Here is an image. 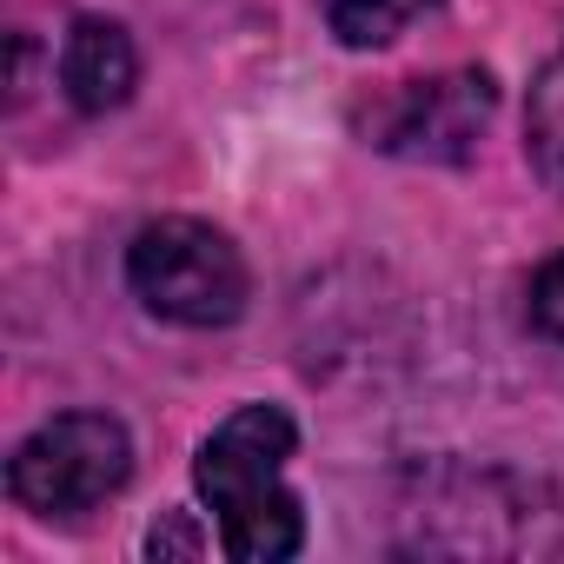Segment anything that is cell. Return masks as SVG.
I'll return each mask as SVG.
<instances>
[{
	"mask_svg": "<svg viewBox=\"0 0 564 564\" xmlns=\"http://www.w3.org/2000/svg\"><path fill=\"white\" fill-rule=\"evenodd\" d=\"M127 286L147 313L213 333L246 313V259L206 219H153L127 246Z\"/></svg>",
	"mask_w": 564,
	"mask_h": 564,
	"instance_id": "7a4b0ae2",
	"label": "cell"
},
{
	"mask_svg": "<svg viewBox=\"0 0 564 564\" xmlns=\"http://www.w3.org/2000/svg\"><path fill=\"white\" fill-rule=\"evenodd\" d=\"M491 113H498V80L485 67H452L432 80H399L392 94H372L359 107V133L379 153L458 166V160H471Z\"/></svg>",
	"mask_w": 564,
	"mask_h": 564,
	"instance_id": "277c9868",
	"label": "cell"
},
{
	"mask_svg": "<svg viewBox=\"0 0 564 564\" xmlns=\"http://www.w3.org/2000/svg\"><path fill=\"white\" fill-rule=\"evenodd\" d=\"M432 0H326V21L339 34V47L352 54H372V47H392Z\"/></svg>",
	"mask_w": 564,
	"mask_h": 564,
	"instance_id": "8992f818",
	"label": "cell"
},
{
	"mask_svg": "<svg viewBox=\"0 0 564 564\" xmlns=\"http://www.w3.org/2000/svg\"><path fill=\"white\" fill-rule=\"evenodd\" d=\"M293 419L279 405H239L193 458V485L219 518V551L232 564H286L306 544V511L286 485Z\"/></svg>",
	"mask_w": 564,
	"mask_h": 564,
	"instance_id": "6da1fadb",
	"label": "cell"
},
{
	"mask_svg": "<svg viewBox=\"0 0 564 564\" xmlns=\"http://www.w3.org/2000/svg\"><path fill=\"white\" fill-rule=\"evenodd\" d=\"M531 319H538V333L564 339V252L531 279Z\"/></svg>",
	"mask_w": 564,
	"mask_h": 564,
	"instance_id": "ba28073f",
	"label": "cell"
},
{
	"mask_svg": "<svg viewBox=\"0 0 564 564\" xmlns=\"http://www.w3.org/2000/svg\"><path fill=\"white\" fill-rule=\"evenodd\" d=\"M140 80V54L127 41L120 21H100V14H80L61 41V87L74 100V113H113L127 107Z\"/></svg>",
	"mask_w": 564,
	"mask_h": 564,
	"instance_id": "5b68a950",
	"label": "cell"
},
{
	"mask_svg": "<svg viewBox=\"0 0 564 564\" xmlns=\"http://www.w3.org/2000/svg\"><path fill=\"white\" fill-rule=\"evenodd\" d=\"M524 147L538 160V173L551 186H564V54L531 80V107H524Z\"/></svg>",
	"mask_w": 564,
	"mask_h": 564,
	"instance_id": "52a82bcc",
	"label": "cell"
},
{
	"mask_svg": "<svg viewBox=\"0 0 564 564\" xmlns=\"http://www.w3.org/2000/svg\"><path fill=\"white\" fill-rule=\"evenodd\" d=\"M133 478V438L107 412H61L8 458V491L34 518H80Z\"/></svg>",
	"mask_w": 564,
	"mask_h": 564,
	"instance_id": "3957f363",
	"label": "cell"
}]
</instances>
